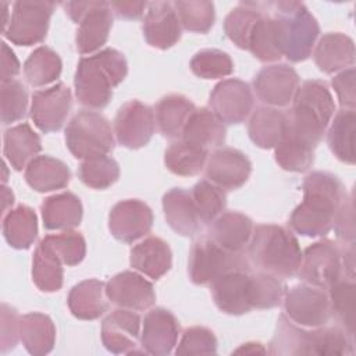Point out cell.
Masks as SVG:
<instances>
[{
	"label": "cell",
	"instance_id": "cell-1",
	"mask_svg": "<svg viewBox=\"0 0 356 356\" xmlns=\"http://www.w3.org/2000/svg\"><path fill=\"white\" fill-rule=\"evenodd\" d=\"M303 202L298 204L291 217L289 227L299 235L317 238L332 229L335 214L348 196L341 179L327 171H313L306 175Z\"/></svg>",
	"mask_w": 356,
	"mask_h": 356
},
{
	"label": "cell",
	"instance_id": "cell-2",
	"mask_svg": "<svg viewBox=\"0 0 356 356\" xmlns=\"http://www.w3.org/2000/svg\"><path fill=\"white\" fill-rule=\"evenodd\" d=\"M127 74V60L115 49L106 47L82 57L74 78L78 102L88 108H104L113 97V89L125 79Z\"/></svg>",
	"mask_w": 356,
	"mask_h": 356
},
{
	"label": "cell",
	"instance_id": "cell-3",
	"mask_svg": "<svg viewBox=\"0 0 356 356\" xmlns=\"http://www.w3.org/2000/svg\"><path fill=\"white\" fill-rule=\"evenodd\" d=\"M335 113V103L325 82L317 79L299 85L286 113L288 128L303 142L316 149Z\"/></svg>",
	"mask_w": 356,
	"mask_h": 356
},
{
	"label": "cell",
	"instance_id": "cell-4",
	"mask_svg": "<svg viewBox=\"0 0 356 356\" xmlns=\"http://www.w3.org/2000/svg\"><path fill=\"white\" fill-rule=\"evenodd\" d=\"M248 246L249 257L260 271L281 280L298 274L302 250L298 239L288 228L275 224L257 225L253 228Z\"/></svg>",
	"mask_w": 356,
	"mask_h": 356
},
{
	"label": "cell",
	"instance_id": "cell-5",
	"mask_svg": "<svg viewBox=\"0 0 356 356\" xmlns=\"http://www.w3.org/2000/svg\"><path fill=\"white\" fill-rule=\"evenodd\" d=\"M273 11L280 51L292 63L306 60L316 44L320 26L313 14L300 1L266 3Z\"/></svg>",
	"mask_w": 356,
	"mask_h": 356
},
{
	"label": "cell",
	"instance_id": "cell-6",
	"mask_svg": "<svg viewBox=\"0 0 356 356\" xmlns=\"http://www.w3.org/2000/svg\"><path fill=\"white\" fill-rule=\"evenodd\" d=\"M231 271H250V264L243 252H231L210 238L196 241L189 252L188 274L196 285H211Z\"/></svg>",
	"mask_w": 356,
	"mask_h": 356
},
{
	"label": "cell",
	"instance_id": "cell-7",
	"mask_svg": "<svg viewBox=\"0 0 356 356\" xmlns=\"http://www.w3.org/2000/svg\"><path fill=\"white\" fill-rule=\"evenodd\" d=\"M113 129L106 117L83 110L75 114L65 128V145L75 159L104 156L114 149Z\"/></svg>",
	"mask_w": 356,
	"mask_h": 356
},
{
	"label": "cell",
	"instance_id": "cell-8",
	"mask_svg": "<svg viewBox=\"0 0 356 356\" xmlns=\"http://www.w3.org/2000/svg\"><path fill=\"white\" fill-rule=\"evenodd\" d=\"M68 17L78 24L75 43L81 54H90L103 47L113 26V11L107 1H67Z\"/></svg>",
	"mask_w": 356,
	"mask_h": 356
},
{
	"label": "cell",
	"instance_id": "cell-9",
	"mask_svg": "<svg viewBox=\"0 0 356 356\" xmlns=\"http://www.w3.org/2000/svg\"><path fill=\"white\" fill-rule=\"evenodd\" d=\"M56 8L50 1H15L8 25L3 32L6 39L17 46H32L42 42L49 29Z\"/></svg>",
	"mask_w": 356,
	"mask_h": 356
},
{
	"label": "cell",
	"instance_id": "cell-10",
	"mask_svg": "<svg viewBox=\"0 0 356 356\" xmlns=\"http://www.w3.org/2000/svg\"><path fill=\"white\" fill-rule=\"evenodd\" d=\"M298 275L309 285L328 289L335 281L345 275L342 246L330 239L312 243L302 253Z\"/></svg>",
	"mask_w": 356,
	"mask_h": 356
},
{
	"label": "cell",
	"instance_id": "cell-11",
	"mask_svg": "<svg viewBox=\"0 0 356 356\" xmlns=\"http://www.w3.org/2000/svg\"><path fill=\"white\" fill-rule=\"evenodd\" d=\"M282 300L284 314L300 327H321L332 317L327 289L299 284L286 291Z\"/></svg>",
	"mask_w": 356,
	"mask_h": 356
},
{
	"label": "cell",
	"instance_id": "cell-12",
	"mask_svg": "<svg viewBox=\"0 0 356 356\" xmlns=\"http://www.w3.org/2000/svg\"><path fill=\"white\" fill-rule=\"evenodd\" d=\"M156 129L154 111L139 100L124 103L114 118V135L117 142L128 149L146 146Z\"/></svg>",
	"mask_w": 356,
	"mask_h": 356
},
{
	"label": "cell",
	"instance_id": "cell-13",
	"mask_svg": "<svg viewBox=\"0 0 356 356\" xmlns=\"http://www.w3.org/2000/svg\"><path fill=\"white\" fill-rule=\"evenodd\" d=\"M216 306L232 316H241L256 309L254 280L250 271H231L211 285Z\"/></svg>",
	"mask_w": 356,
	"mask_h": 356
},
{
	"label": "cell",
	"instance_id": "cell-14",
	"mask_svg": "<svg viewBox=\"0 0 356 356\" xmlns=\"http://www.w3.org/2000/svg\"><path fill=\"white\" fill-rule=\"evenodd\" d=\"M72 106L70 88L57 82L56 85L36 90L32 95L31 118L42 132H56L64 125Z\"/></svg>",
	"mask_w": 356,
	"mask_h": 356
},
{
	"label": "cell",
	"instance_id": "cell-15",
	"mask_svg": "<svg viewBox=\"0 0 356 356\" xmlns=\"http://www.w3.org/2000/svg\"><path fill=\"white\" fill-rule=\"evenodd\" d=\"M299 88V75L288 64H273L261 68L253 78V89L260 102L270 107H286Z\"/></svg>",
	"mask_w": 356,
	"mask_h": 356
},
{
	"label": "cell",
	"instance_id": "cell-16",
	"mask_svg": "<svg viewBox=\"0 0 356 356\" xmlns=\"http://www.w3.org/2000/svg\"><path fill=\"white\" fill-rule=\"evenodd\" d=\"M210 110L225 124L243 122L253 110L250 86L236 78L218 82L210 93Z\"/></svg>",
	"mask_w": 356,
	"mask_h": 356
},
{
	"label": "cell",
	"instance_id": "cell-17",
	"mask_svg": "<svg viewBox=\"0 0 356 356\" xmlns=\"http://www.w3.org/2000/svg\"><path fill=\"white\" fill-rule=\"evenodd\" d=\"M153 227L152 209L139 199H125L114 204L108 214V229L111 235L125 243H132Z\"/></svg>",
	"mask_w": 356,
	"mask_h": 356
},
{
	"label": "cell",
	"instance_id": "cell-18",
	"mask_svg": "<svg viewBox=\"0 0 356 356\" xmlns=\"http://www.w3.org/2000/svg\"><path fill=\"white\" fill-rule=\"evenodd\" d=\"M206 177L224 191L241 188L252 172L249 157L234 147H218L206 161Z\"/></svg>",
	"mask_w": 356,
	"mask_h": 356
},
{
	"label": "cell",
	"instance_id": "cell-19",
	"mask_svg": "<svg viewBox=\"0 0 356 356\" xmlns=\"http://www.w3.org/2000/svg\"><path fill=\"white\" fill-rule=\"evenodd\" d=\"M106 295L118 307L142 312L156 302L153 284L135 271H122L106 284Z\"/></svg>",
	"mask_w": 356,
	"mask_h": 356
},
{
	"label": "cell",
	"instance_id": "cell-20",
	"mask_svg": "<svg viewBox=\"0 0 356 356\" xmlns=\"http://www.w3.org/2000/svg\"><path fill=\"white\" fill-rule=\"evenodd\" d=\"M139 339L140 317L134 310L117 309L102 323V342L111 353H140Z\"/></svg>",
	"mask_w": 356,
	"mask_h": 356
},
{
	"label": "cell",
	"instance_id": "cell-21",
	"mask_svg": "<svg viewBox=\"0 0 356 356\" xmlns=\"http://www.w3.org/2000/svg\"><path fill=\"white\" fill-rule=\"evenodd\" d=\"M179 323L177 317L164 307L147 312L143 318L140 345L145 353L165 356L172 352L178 342Z\"/></svg>",
	"mask_w": 356,
	"mask_h": 356
},
{
	"label": "cell",
	"instance_id": "cell-22",
	"mask_svg": "<svg viewBox=\"0 0 356 356\" xmlns=\"http://www.w3.org/2000/svg\"><path fill=\"white\" fill-rule=\"evenodd\" d=\"M149 46L167 50L181 39V22L174 4L170 1H152L147 4L142 25Z\"/></svg>",
	"mask_w": 356,
	"mask_h": 356
},
{
	"label": "cell",
	"instance_id": "cell-23",
	"mask_svg": "<svg viewBox=\"0 0 356 356\" xmlns=\"http://www.w3.org/2000/svg\"><path fill=\"white\" fill-rule=\"evenodd\" d=\"M163 210L167 224L182 236H195L202 231V220L191 196V191L172 188L163 196Z\"/></svg>",
	"mask_w": 356,
	"mask_h": 356
},
{
	"label": "cell",
	"instance_id": "cell-24",
	"mask_svg": "<svg viewBox=\"0 0 356 356\" xmlns=\"http://www.w3.org/2000/svg\"><path fill=\"white\" fill-rule=\"evenodd\" d=\"M129 264L140 274L160 280L172 264V253L168 243L159 236H147L129 252Z\"/></svg>",
	"mask_w": 356,
	"mask_h": 356
},
{
	"label": "cell",
	"instance_id": "cell-25",
	"mask_svg": "<svg viewBox=\"0 0 356 356\" xmlns=\"http://www.w3.org/2000/svg\"><path fill=\"white\" fill-rule=\"evenodd\" d=\"M355 43L352 38L341 32H328L317 42L313 58L320 71L332 74L355 64Z\"/></svg>",
	"mask_w": 356,
	"mask_h": 356
},
{
	"label": "cell",
	"instance_id": "cell-26",
	"mask_svg": "<svg viewBox=\"0 0 356 356\" xmlns=\"http://www.w3.org/2000/svg\"><path fill=\"white\" fill-rule=\"evenodd\" d=\"M253 234V221L239 211L220 214L210 227L209 236L213 242L231 252H243Z\"/></svg>",
	"mask_w": 356,
	"mask_h": 356
},
{
	"label": "cell",
	"instance_id": "cell-27",
	"mask_svg": "<svg viewBox=\"0 0 356 356\" xmlns=\"http://www.w3.org/2000/svg\"><path fill=\"white\" fill-rule=\"evenodd\" d=\"M225 135L224 122L210 108L202 107L192 113L179 139L209 150L210 147L222 146Z\"/></svg>",
	"mask_w": 356,
	"mask_h": 356
},
{
	"label": "cell",
	"instance_id": "cell-28",
	"mask_svg": "<svg viewBox=\"0 0 356 356\" xmlns=\"http://www.w3.org/2000/svg\"><path fill=\"white\" fill-rule=\"evenodd\" d=\"M67 303L76 318L96 320L108 310L106 284L96 278L81 281L71 288Z\"/></svg>",
	"mask_w": 356,
	"mask_h": 356
},
{
	"label": "cell",
	"instance_id": "cell-29",
	"mask_svg": "<svg viewBox=\"0 0 356 356\" xmlns=\"http://www.w3.org/2000/svg\"><path fill=\"white\" fill-rule=\"evenodd\" d=\"M268 353L289 356L316 355V332L314 330H303L282 313L277 321Z\"/></svg>",
	"mask_w": 356,
	"mask_h": 356
},
{
	"label": "cell",
	"instance_id": "cell-30",
	"mask_svg": "<svg viewBox=\"0 0 356 356\" xmlns=\"http://www.w3.org/2000/svg\"><path fill=\"white\" fill-rule=\"evenodd\" d=\"M24 177L33 191L44 193L65 188L70 184L71 171L64 161L43 154L29 161Z\"/></svg>",
	"mask_w": 356,
	"mask_h": 356
},
{
	"label": "cell",
	"instance_id": "cell-31",
	"mask_svg": "<svg viewBox=\"0 0 356 356\" xmlns=\"http://www.w3.org/2000/svg\"><path fill=\"white\" fill-rule=\"evenodd\" d=\"M46 229H72L81 224L83 209L81 199L72 192L51 195L40 204Z\"/></svg>",
	"mask_w": 356,
	"mask_h": 356
},
{
	"label": "cell",
	"instance_id": "cell-32",
	"mask_svg": "<svg viewBox=\"0 0 356 356\" xmlns=\"http://www.w3.org/2000/svg\"><path fill=\"white\" fill-rule=\"evenodd\" d=\"M195 110V104L182 95L172 93L161 97L154 106V118L160 134L168 139H179Z\"/></svg>",
	"mask_w": 356,
	"mask_h": 356
},
{
	"label": "cell",
	"instance_id": "cell-33",
	"mask_svg": "<svg viewBox=\"0 0 356 356\" xmlns=\"http://www.w3.org/2000/svg\"><path fill=\"white\" fill-rule=\"evenodd\" d=\"M40 150V138L29 124L22 122L4 132L3 153L10 165L17 171L26 168L29 161L33 160Z\"/></svg>",
	"mask_w": 356,
	"mask_h": 356
},
{
	"label": "cell",
	"instance_id": "cell-34",
	"mask_svg": "<svg viewBox=\"0 0 356 356\" xmlns=\"http://www.w3.org/2000/svg\"><path fill=\"white\" fill-rule=\"evenodd\" d=\"M19 339L33 356L51 352L56 342V327L53 320L43 313L32 312L19 318Z\"/></svg>",
	"mask_w": 356,
	"mask_h": 356
},
{
	"label": "cell",
	"instance_id": "cell-35",
	"mask_svg": "<svg viewBox=\"0 0 356 356\" xmlns=\"http://www.w3.org/2000/svg\"><path fill=\"white\" fill-rule=\"evenodd\" d=\"M286 124V113L270 107L260 106L252 113L248 124L250 140L261 149H274L282 136Z\"/></svg>",
	"mask_w": 356,
	"mask_h": 356
},
{
	"label": "cell",
	"instance_id": "cell-36",
	"mask_svg": "<svg viewBox=\"0 0 356 356\" xmlns=\"http://www.w3.org/2000/svg\"><path fill=\"white\" fill-rule=\"evenodd\" d=\"M3 235L14 249H28L38 236V217L33 209L19 204L3 216Z\"/></svg>",
	"mask_w": 356,
	"mask_h": 356
},
{
	"label": "cell",
	"instance_id": "cell-37",
	"mask_svg": "<svg viewBox=\"0 0 356 356\" xmlns=\"http://www.w3.org/2000/svg\"><path fill=\"white\" fill-rule=\"evenodd\" d=\"M355 132L356 114L352 108L339 110L327 132V143L334 156L346 163L355 164Z\"/></svg>",
	"mask_w": 356,
	"mask_h": 356
},
{
	"label": "cell",
	"instance_id": "cell-38",
	"mask_svg": "<svg viewBox=\"0 0 356 356\" xmlns=\"http://www.w3.org/2000/svg\"><path fill=\"white\" fill-rule=\"evenodd\" d=\"M57 253L42 239L32 260V280L42 292H57L63 286L64 270Z\"/></svg>",
	"mask_w": 356,
	"mask_h": 356
},
{
	"label": "cell",
	"instance_id": "cell-39",
	"mask_svg": "<svg viewBox=\"0 0 356 356\" xmlns=\"http://www.w3.org/2000/svg\"><path fill=\"white\" fill-rule=\"evenodd\" d=\"M274 156L278 165L291 172H303L314 161V147L296 136L285 124L281 139L274 146Z\"/></svg>",
	"mask_w": 356,
	"mask_h": 356
},
{
	"label": "cell",
	"instance_id": "cell-40",
	"mask_svg": "<svg viewBox=\"0 0 356 356\" xmlns=\"http://www.w3.org/2000/svg\"><path fill=\"white\" fill-rule=\"evenodd\" d=\"M207 157L209 150L178 139L167 147L164 164L175 175L193 177L204 168Z\"/></svg>",
	"mask_w": 356,
	"mask_h": 356
},
{
	"label": "cell",
	"instance_id": "cell-41",
	"mask_svg": "<svg viewBox=\"0 0 356 356\" xmlns=\"http://www.w3.org/2000/svg\"><path fill=\"white\" fill-rule=\"evenodd\" d=\"M63 70L60 56L47 46L35 49L24 63L25 81L35 88L54 82Z\"/></svg>",
	"mask_w": 356,
	"mask_h": 356
},
{
	"label": "cell",
	"instance_id": "cell-42",
	"mask_svg": "<svg viewBox=\"0 0 356 356\" xmlns=\"http://www.w3.org/2000/svg\"><path fill=\"white\" fill-rule=\"evenodd\" d=\"M264 11L263 3H239L224 19V31L239 49L248 50V42L253 25Z\"/></svg>",
	"mask_w": 356,
	"mask_h": 356
},
{
	"label": "cell",
	"instance_id": "cell-43",
	"mask_svg": "<svg viewBox=\"0 0 356 356\" xmlns=\"http://www.w3.org/2000/svg\"><path fill=\"white\" fill-rule=\"evenodd\" d=\"M327 292L331 314L348 334L355 337V278L342 275Z\"/></svg>",
	"mask_w": 356,
	"mask_h": 356
},
{
	"label": "cell",
	"instance_id": "cell-44",
	"mask_svg": "<svg viewBox=\"0 0 356 356\" xmlns=\"http://www.w3.org/2000/svg\"><path fill=\"white\" fill-rule=\"evenodd\" d=\"M248 50L261 63H275L282 57L277 42L274 18L268 13L263 11L253 25L248 42Z\"/></svg>",
	"mask_w": 356,
	"mask_h": 356
},
{
	"label": "cell",
	"instance_id": "cell-45",
	"mask_svg": "<svg viewBox=\"0 0 356 356\" xmlns=\"http://www.w3.org/2000/svg\"><path fill=\"white\" fill-rule=\"evenodd\" d=\"M78 177L83 185L92 189H107L118 181L120 165L107 154L95 156L82 160L78 167Z\"/></svg>",
	"mask_w": 356,
	"mask_h": 356
},
{
	"label": "cell",
	"instance_id": "cell-46",
	"mask_svg": "<svg viewBox=\"0 0 356 356\" xmlns=\"http://www.w3.org/2000/svg\"><path fill=\"white\" fill-rule=\"evenodd\" d=\"M191 196L203 224H211L220 214H222L227 206L224 189L209 179L196 182L191 189Z\"/></svg>",
	"mask_w": 356,
	"mask_h": 356
},
{
	"label": "cell",
	"instance_id": "cell-47",
	"mask_svg": "<svg viewBox=\"0 0 356 356\" xmlns=\"http://www.w3.org/2000/svg\"><path fill=\"white\" fill-rule=\"evenodd\" d=\"M192 72L203 79H218L234 72V61L228 53L218 49L197 51L189 64Z\"/></svg>",
	"mask_w": 356,
	"mask_h": 356
},
{
	"label": "cell",
	"instance_id": "cell-48",
	"mask_svg": "<svg viewBox=\"0 0 356 356\" xmlns=\"http://www.w3.org/2000/svg\"><path fill=\"white\" fill-rule=\"evenodd\" d=\"M181 25L196 33H206L211 29L216 18L211 1H175L172 3Z\"/></svg>",
	"mask_w": 356,
	"mask_h": 356
},
{
	"label": "cell",
	"instance_id": "cell-49",
	"mask_svg": "<svg viewBox=\"0 0 356 356\" xmlns=\"http://www.w3.org/2000/svg\"><path fill=\"white\" fill-rule=\"evenodd\" d=\"M1 104V122L8 125L25 117L28 108V92L22 82L13 79L1 82L0 89Z\"/></svg>",
	"mask_w": 356,
	"mask_h": 356
},
{
	"label": "cell",
	"instance_id": "cell-50",
	"mask_svg": "<svg viewBox=\"0 0 356 356\" xmlns=\"http://www.w3.org/2000/svg\"><path fill=\"white\" fill-rule=\"evenodd\" d=\"M43 241L57 253L65 266H76L85 259L86 242L81 232L68 229L60 234L46 235Z\"/></svg>",
	"mask_w": 356,
	"mask_h": 356
},
{
	"label": "cell",
	"instance_id": "cell-51",
	"mask_svg": "<svg viewBox=\"0 0 356 356\" xmlns=\"http://www.w3.org/2000/svg\"><path fill=\"white\" fill-rule=\"evenodd\" d=\"M217 352V338L206 327H189L182 332L177 345V355H214Z\"/></svg>",
	"mask_w": 356,
	"mask_h": 356
},
{
	"label": "cell",
	"instance_id": "cell-52",
	"mask_svg": "<svg viewBox=\"0 0 356 356\" xmlns=\"http://www.w3.org/2000/svg\"><path fill=\"white\" fill-rule=\"evenodd\" d=\"M332 228L335 229L337 238L343 243H355V213H353V200L352 196H346L341 203Z\"/></svg>",
	"mask_w": 356,
	"mask_h": 356
},
{
	"label": "cell",
	"instance_id": "cell-53",
	"mask_svg": "<svg viewBox=\"0 0 356 356\" xmlns=\"http://www.w3.org/2000/svg\"><path fill=\"white\" fill-rule=\"evenodd\" d=\"M1 337H0V349L1 353H6L15 348L19 339V316L17 310L7 303H1Z\"/></svg>",
	"mask_w": 356,
	"mask_h": 356
},
{
	"label": "cell",
	"instance_id": "cell-54",
	"mask_svg": "<svg viewBox=\"0 0 356 356\" xmlns=\"http://www.w3.org/2000/svg\"><path fill=\"white\" fill-rule=\"evenodd\" d=\"M355 78H356L355 67H349L346 70L339 71L331 79V85L337 92V96L342 108L355 110V104H356Z\"/></svg>",
	"mask_w": 356,
	"mask_h": 356
},
{
	"label": "cell",
	"instance_id": "cell-55",
	"mask_svg": "<svg viewBox=\"0 0 356 356\" xmlns=\"http://www.w3.org/2000/svg\"><path fill=\"white\" fill-rule=\"evenodd\" d=\"M149 3L145 1H111V11L122 19H138L143 15Z\"/></svg>",
	"mask_w": 356,
	"mask_h": 356
},
{
	"label": "cell",
	"instance_id": "cell-56",
	"mask_svg": "<svg viewBox=\"0 0 356 356\" xmlns=\"http://www.w3.org/2000/svg\"><path fill=\"white\" fill-rule=\"evenodd\" d=\"M19 61L6 42H1V82L13 81L19 74Z\"/></svg>",
	"mask_w": 356,
	"mask_h": 356
},
{
	"label": "cell",
	"instance_id": "cell-57",
	"mask_svg": "<svg viewBox=\"0 0 356 356\" xmlns=\"http://www.w3.org/2000/svg\"><path fill=\"white\" fill-rule=\"evenodd\" d=\"M235 353H249V355H254V353H267V350L263 348L261 343L257 342H248L243 343L241 348H238L235 350Z\"/></svg>",
	"mask_w": 356,
	"mask_h": 356
},
{
	"label": "cell",
	"instance_id": "cell-58",
	"mask_svg": "<svg viewBox=\"0 0 356 356\" xmlns=\"http://www.w3.org/2000/svg\"><path fill=\"white\" fill-rule=\"evenodd\" d=\"M3 191H1V199H3V216L8 211L7 209H8V206L11 204L13 206V203H14V195H13V192L7 188V186H4L3 185V188H1Z\"/></svg>",
	"mask_w": 356,
	"mask_h": 356
}]
</instances>
